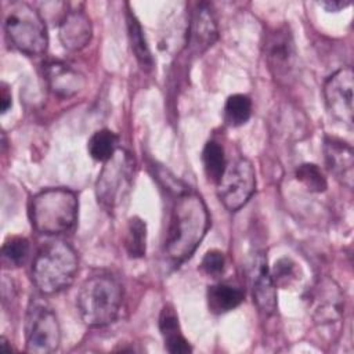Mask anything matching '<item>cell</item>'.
<instances>
[{
  "label": "cell",
  "instance_id": "obj_1",
  "mask_svg": "<svg viewBox=\"0 0 354 354\" xmlns=\"http://www.w3.org/2000/svg\"><path fill=\"white\" fill-rule=\"evenodd\" d=\"M210 217L202 196L194 191L181 192L171 207L163 253L173 266L188 260L203 241Z\"/></svg>",
  "mask_w": 354,
  "mask_h": 354
},
{
  "label": "cell",
  "instance_id": "obj_2",
  "mask_svg": "<svg viewBox=\"0 0 354 354\" xmlns=\"http://www.w3.org/2000/svg\"><path fill=\"white\" fill-rule=\"evenodd\" d=\"M123 303V288L118 278L108 272H98L80 285L76 306L82 321L90 328L112 324Z\"/></svg>",
  "mask_w": 354,
  "mask_h": 354
},
{
  "label": "cell",
  "instance_id": "obj_3",
  "mask_svg": "<svg viewBox=\"0 0 354 354\" xmlns=\"http://www.w3.org/2000/svg\"><path fill=\"white\" fill-rule=\"evenodd\" d=\"M79 260L75 249L61 239L44 243L32 263V281L43 295L66 289L77 274Z\"/></svg>",
  "mask_w": 354,
  "mask_h": 354
},
{
  "label": "cell",
  "instance_id": "obj_4",
  "mask_svg": "<svg viewBox=\"0 0 354 354\" xmlns=\"http://www.w3.org/2000/svg\"><path fill=\"white\" fill-rule=\"evenodd\" d=\"M79 199L69 188H47L32 196L29 218L32 227L44 235L71 231L77 220Z\"/></svg>",
  "mask_w": 354,
  "mask_h": 354
},
{
  "label": "cell",
  "instance_id": "obj_5",
  "mask_svg": "<svg viewBox=\"0 0 354 354\" xmlns=\"http://www.w3.org/2000/svg\"><path fill=\"white\" fill-rule=\"evenodd\" d=\"M6 33L11 44L29 57H40L47 51L48 35L40 12L28 3H12L6 14Z\"/></svg>",
  "mask_w": 354,
  "mask_h": 354
},
{
  "label": "cell",
  "instance_id": "obj_6",
  "mask_svg": "<svg viewBox=\"0 0 354 354\" xmlns=\"http://www.w3.org/2000/svg\"><path fill=\"white\" fill-rule=\"evenodd\" d=\"M134 177V159L124 151L118 149L116 153L104 163L97 183L95 194L98 203L104 210L113 213L130 192Z\"/></svg>",
  "mask_w": 354,
  "mask_h": 354
},
{
  "label": "cell",
  "instance_id": "obj_7",
  "mask_svg": "<svg viewBox=\"0 0 354 354\" xmlns=\"http://www.w3.org/2000/svg\"><path fill=\"white\" fill-rule=\"evenodd\" d=\"M61 328L50 304L39 297H32L25 314L26 351L33 354H50L58 350Z\"/></svg>",
  "mask_w": 354,
  "mask_h": 354
},
{
  "label": "cell",
  "instance_id": "obj_8",
  "mask_svg": "<svg viewBox=\"0 0 354 354\" xmlns=\"http://www.w3.org/2000/svg\"><path fill=\"white\" fill-rule=\"evenodd\" d=\"M216 185L223 206L230 212H238L256 191V171L252 162L246 158L232 160Z\"/></svg>",
  "mask_w": 354,
  "mask_h": 354
},
{
  "label": "cell",
  "instance_id": "obj_9",
  "mask_svg": "<svg viewBox=\"0 0 354 354\" xmlns=\"http://www.w3.org/2000/svg\"><path fill=\"white\" fill-rule=\"evenodd\" d=\"M264 58L275 82L285 84L293 79L297 54L289 25H278L267 33L264 41Z\"/></svg>",
  "mask_w": 354,
  "mask_h": 354
},
{
  "label": "cell",
  "instance_id": "obj_10",
  "mask_svg": "<svg viewBox=\"0 0 354 354\" xmlns=\"http://www.w3.org/2000/svg\"><path fill=\"white\" fill-rule=\"evenodd\" d=\"M353 88L354 73L351 66L337 69L324 84V97L329 113L348 127H353Z\"/></svg>",
  "mask_w": 354,
  "mask_h": 354
},
{
  "label": "cell",
  "instance_id": "obj_11",
  "mask_svg": "<svg viewBox=\"0 0 354 354\" xmlns=\"http://www.w3.org/2000/svg\"><path fill=\"white\" fill-rule=\"evenodd\" d=\"M218 37L217 22L209 3H196L191 11L187 28V44L195 54H202L212 47Z\"/></svg>",
  "mask_w": 354,
  "mask_h": 354
},
{
  "label": "cell",
  "instance_id": "obj_12",
  "mask_svg": "<svg viewBox=\"0 0 354 354\" xmlns=\"http://www.w3.org/2000/svg\"><path fill=\"white\" fill-rule=\"evenodd\" d=\"M250 288L253 303L264 315L277 310V285L271 277L264 253H257L250 268Z\"/></svg>",
  "mask_w": 354,
  "mask_h": 354
},
{
  "label": "cell",
  "instance_id": "obj_13",
  "mask_svg": "<svg viewBox=\"0 0 354 354\" xmlns=\"http://www.w3.org/2000/svg\"><path fill=\"white\" fill-rule=\"evenodd\" d=\"M324 159L330 174L347 188H353L354 180V151L353 147L342 138L326 136L324 138Z\"/></svg>",
  "mask_w": 354,
  "mask_h": 354
},
{
  "label": "cell",
  "instance_id": "obj_14",
  "mask_svg": "<svg viewBox=\"0 0 354 354\" xmlns=\"http://www.w3.org/2000/svg\"><path fill=\"white\" fill-rule=\"evenodd\" d=\"M91 36V21L83 10H69L62 15L58 25V37L66 50L80 51L90 43Z\"/></svg>",
  "mask_w": 354,
  "mask_h": 354
},
{
  "label": "cell",
  "instance_id": "obj_15",
  "mask_svg": "<svg viewBox=\"0 0 354 354\" xmlns=\"http://www.w3.org/2000/svg\"><path fill=\"white\" fill-rule=\"evenodd\" d=\"M313 317L317 322L328 324L337 321L343 314V296L339 286L330 281H321L311 293Z\"/></svg>",
  "mask_w": 354,
  "mask_h": 354
},
{
  "label": "cell",
  "instance_id": "obj_16",
  "mask_svg": "<svg viewBox=\"0 0 354 354\" xmlns=\"http://www.w3.org/2000/svg\"><path fill=\"white\" fill-rule=\"evenodd\" d=\"M44 77L50 91L59 98H71L86 86L84 76L61 61H50L44 65Z\"/></svg>",
  "mask_w": 354,
  "mask_h": 354
},
{
  "label": "cell",
  "instance_id": "obj_17",
  "mask_svg": "<svg viewBox=\"0 0 354 354\" xmlns=\"http://www.w3.org/2000/svg\"><path fill=\"white\" fill-rule=\"evenodd\" d=\"M159 330L165 342V347L173 354H188L192 351L189 342L181 332L178 317L170 304H165L159 315Z\"/></svg>",
  "mask_w": 354,
  "mask_h": 354
},
{
  "label": "cell",
  "instance_id": "obj_18",
  "mask_svg": "<svg viewBox=\"0 0 354 354\" xmlns=\"http://www.w3.org/2000/svg\"><path fill=\"white\" fill-rule=\"evenodd\" d=\"M243 297L242 288L231 282H217L207 289V306L214 314H224L236 308Z\"/></svg>",
  "mask_w": 354,
  "mask_h": 354
},
{
  "label": "cell",
  "instance_id": "obj_19",
  "mask_svg": "<svg viewBox=\"0 0 354 354\" xmlns=\"http://www.w3.org/2000/svg\"><path fill=\"white\" fill-rule=\"evenodd\" d=\"M126 22H127V36L130 40V47L137 62L144 71H151V68L153 66V58H152L148 41L145 39L144 30L141 28V24L137 19V17L131 12L130 8L126 12Z\"/></svg>",
  "mask_w": 354,
  "mask_h": 354
},
{
  "label": "cell",
  "instance_id": "obj_20",
  "mask_svg": "<svg viewBox=\"0 0 354 354\" xmlns=\"http://www.w3.org/2000/svg\"><path fill=\"white\" fill-rule=\"evenodd\" d=\"M119 137L109 129H101L93 133L87 141L88 155L97 160L105 163L119 149Z\"/></svg>",
  "mask_w": 354,
  "mask_h": 354
},
{
  "label": "cell",
  "instance_id": "obj_21",
  "mask_svg": "<svg viewBox=\"0 0 354 354\" xmlns=\"http://www.w3.org/2000/svg\"><path fill=\"white\" fill-rule=\"evenodd\" d=\"M124 248L130 257L140 259L147 252V224L138 216L129 220L124 234Z\"/></svg>",
  "mask_w": 354,
  "mask_h": 354
},
{
  "label": "cell",
  "instance_id": "obj_22",
  "mask_svg": "<svg viewBox=\"0 0 354 354\" xmlns=\"http://www.w3.org/2000/svg\"><path fill=\"white\" fill-rule=\"evenodd\" d=\"M202 165L207 180L217 184L227 167L224 148L216 141H207L202 151Z\"/></svg>",
  "mask_w": 354,
  "mask_h": 354
},
{
  "label": "cell",
  "instance_id": "obj_23",
  "mask_svg": "<svg viewBox=\"0 0 354 354\" xmlns=\"http://www.w3.org/2000/svg\"><path fill=\"white\" fill-rule=\"evenodd\" d=\"M30 252V243L25 236H8L1 246V261L8 268H17L26 263Z\"/></svg>",
  "mask_w": 354,
  "mask_h": 354
},
{
  "label": "cell",
  "instance_id": "obj_24",
  "mask_svg": "<svg viewBox=\"0 0 354 354\" xmlns=\"http://www.w3.org/2000/svg\"><path fill=\"white\" fill-rule=\"evenodd\" d=\"M252 116V100L246 94H232L227 98L224 105V118L225 122L238 127L245 124Z\"/></svg>",
  "mask_w": 354,
  "mask_h": 354
},
{
  "label": "cell",
  "instance_id": "obj_25",
  "mask_svg": "<svg viewBox=\"0 0 354 354\" xmlns=\"http://www.w3.org/2000/svg\"><path fill=\"white\" fill-rule=\"evenodd\" d=\"M295 177L310 192H324L328 187L326 177L315 163H301L296 169Z\"/></svg>",
  "mask_w": 354,
  "mask_h": 354
},
{
  "label": "cell",
  "instance_id": "obj_26",
  "mask_svg": "<svg viewBox=\"0 0 354 354\" xmlns=\"http://www.w3.org/2000/svg\"><path fill=\"white\" fill-rule=\"evenodd\" d=\"M224 267H225V257L224 253L217 250V249H212L207 250L201 261V270L203 274H206L207 277L212 278H217L224 272Z\"/></svg>",
  "mask_w": 354,
  "mask_h": 354
},
{
  "label": "cell",
  "instance_id": "obj_27",
  "mask_svg": "<svg viewBox=\"0 0 354 354\" xmlns=\"http://www.w3.org/2000/svg\"><path fill=\"white\" fill-rule=\"evenodd\" d=\"M270 271L275 285L285 286L289 285V282L296 278V263L288 257H282L275 261L274 268Z\"/></svg>",
  "mask_w": 354,
  "mask_h": 354
},
{
  "label": "cell",
  "instance_id": "obj_28",
  "mask_svg": "<svg viewBox=\"0 0 354 354\" xmlns=\"http://www.w3.org/2000/svg\"><path fill=\"white\" fill-rule=\"evenodd\" d=\"M351 3L350 1H321L319 6L324 7L326 11L329 12H337L340 11L342 8H346L348 7Z\"/></svg>",
  "mask_w": 354,
  "mask_h": 354
},
{
  "label": "cell",
  "instance_id": "obj_29",
  "mask_svg": "<svg viewBox=\"0 0 354 354\" xmlns=\"http://www.w3.org/2000/svg\"><path fill=\"white\" fill-rule=\"evenodd\" d=\"M10 106H11V93L8 91L7 84L3 83L1 84V112L6 113Z\"/></svg>",
  "mask_w": 354,
  "mask_h": 354
}]
</instances>
